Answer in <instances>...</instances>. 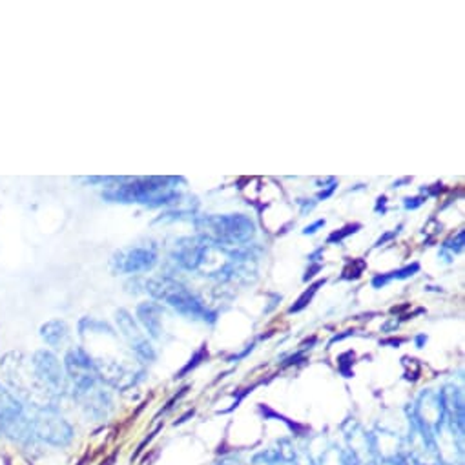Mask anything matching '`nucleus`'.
Returning <instances> with one entry per match:
<instances>
[{
	"label": "nucleus",
	"instance_id": "1",
	"mask_svg": "<svg viewBox=\"0 0 465 465\" xmlns=\"http://www.w3.org/2000/svg\"><path fill=\"white\" fill-rule=\"evenodd\" d=\"M183 179L177 177H123L121 183L104 188L103 199L110 203L132 204L139 203L150 208L175 203L179 192L175 190L177 183Z\"/></svg>",
	"mask_w": 465,
	"mask_h": 465
},
{
	"label": "nucleus",
	"instance_id": "2",
	"mask_svg": "<svg viewBox=\"0 0 465 465\" xmlns=\"http://www.w3.org/2000/svg\"><path fill=\"white\" fill-rule=\"evenodd\" d=\"M195 226L203 240L212 245L236 247L247 243L256 234V224L243 213L230 215H203L195 219Z\"/></svg>",
	"mask_w": 465,
	"mask_h": 465
},
{
	"label": "nucleus",
	"instance_id": "3",
	"mask_svg": "<svg viewBox=\"0 0 465 465\" xmlns=\"http://www.w3.org/2000/svg\"><path fill=\"white\" fill-rule=\"evenodd\" d=\"M146 292L157 300L168 303L172 309H175L179 314L186 316L188 320H204L208 316H213L208 312V309L203 305V302L190 292L184 285L177 283L170 278H152L144 283Z\"/></svg>",
	"mask_w": 465,
	"mask_h": 465
},
{
	"label": "nucleus",
	"instance_id": "4",
	"mask_svg": "<svg viewBox=\"0 0 465 465\" xmlns=\"http://www.w3.org/2000/svg\"><path fill=\"white\" fill-rule=\"evenodd\" d=\"M0 432L26 445L35 441L30 427V407L0 381Z\"/></svg>",
	"mask_w": 465,
	"mask_h": 465
},
{
	"label": "nucleus",
	"instance_id": "5",
	"mask_svg": "<svg viewBox=\"0 0 465 465\" xmlns=\"http://www.w3.org/2000/svg\"><path fill=\"white\" fill-rule=\"evenodd\" d=\"M30 427L35 441L54 447H66L75 436L72 423L61 414L57 405L30 407Z\"/></svg>",
	"mask_w": 465,
	"mask_h": 465
},
{
	"label": "nucleus",
	"instance_id": "6",
	"mask_svg": "<svg viewBox=\"0 0 465 465\" xmlns=\"http://www.w3.org/2000/svg\"><path fill=\"white\" fill-rule=\"evenodd\" d=\"M32 371L39 385L55 401L70 394V381L64 371V363L52 349H39L30 356Z\"/></svg>",
	"mask_w": 465,
	"mask_h": 465
},
{
	"label": "nucleus",
	"instance_id": "7",
	"mask_svg": "<svg viewBox=\"0 0 465 465\" xmlns=\"http://www.w3.org/2000/svg\"><path fill=\"white\" fill-rule=\"evenodd\" d=\"M411 423L430 436L445 423V412L440 392L425 391L420 394L416 405L411 411Z\"/></svg>",
	"mask_w": 465,
	"mask_h": 465
},
{
	"label": "nucleus",
	"instance_id": "8",
	"mask_svg": "<svg viewBox=\"0 0 465 465\" xmlns=\"http://www.w3.org/2000/svg\"><path fill=\"white\" fill-rule=\"evenodd\" d=\"M112 271L115 274H143L157 265V252L153 247H128L112 256Z\"/></svg>",
	"mask_w": 465,
	"mask_h": 465
},
{
	"label": "nucleus",
	"instance_id": "9",
	"mask_svg": "<svg viewBox=\"0 0 465 465\" xmlns=\"http://www.w3.org/2000/svg\"><path fill=\"white\" fill-rule=\"evenodd\" d=\"M115 323H117V329H119L121 336L124 338V341L132 349L134 356L137 360H141L143 363H152L157 354H155L152 343L148 341V338L141 332V329L135 323V320L132 318V314L126 309H119L115 312Z\"/></svg>",
	"mask_w": 465,
	"mask_h": 465
},
{
	"label": "nucleus",
	"instance_id": "10",
	"mask_svg": "<svg viewBox=\"0 0 465 465\" xmlns=\"http://www.w3.org/2000/svg\"><path fill=\"white\" fill-rule=\"evenodd\" d=\"M371 443H372V452L378 463H398L405 454V440L400 438L398 434L378 429L371 434Z\"/></svg>",
	"mask_w": 465,
	"mask_h": 465
},
{
	"label": "nucleus",
	"instance_id": "11",
	"mask_svg": "<svg viewBox=\"0 0 465 465\" xmlns=\"http://www.w3.org/2000/svg\"><path fill=\"white\" fill-rule=\"evenodd\" d=\"M74 400L79 401L84 414L92 420H106L108 414L112 412V405H114L112 396L106 391V385L103 381H99L97 385L90 387L84 392L75 394Z\"/></svg>",
	"mask_w": 465,
	"mask_h": 465
},
{
	"label": "nucleus",
	"instance_id": "12",
	"mask_svg": "<svg viewBox=\"0 0 465 465\" xmlns=\"http://www.w3.org/2000/svg\"><path fill=\"white\" fill-rule=\"evenodd\" d=\"M345 438L349 445L347 454L354 460L356 465H376L371 434L365 432L360 423L351 421L349 427H345Z\"/></svg>",
	"mask_w": 465,
	"mask_h": 465
},
{
	"label": "nucleus",
	"instance_id": "13",
	"mask_svg": "<svg viewBox=\"0 0 465 465\" xmlns=\"http://www.w3.org/2000/svg\"><path fill=\"white\" fill-rule=\"evenodd\" d=\"M208 254V242L203 238H183L177 242L173 260L186 271H195Z\"/></svg>",
	"mask_w": 465,
	"mask_h": 465
},
{
	"label": "nucleus",
	"instance_id": "14",
	"mask_svg": "<svg viewBox=\"0 0 465 465\" xmlns=\"http://www.w3.org/2000/svg\"><path fill=\"white\" fill-rule=\"evenodd\" d=\"M39 336L50 349H61L70 340V325L64 320H50L39 327Z\"/></svg>",
	"mask_w": 465,
	"mask_h": 465
},
{
	"label": "nucleus",
	"instance_id": "15",
	"mask_svg": "<svg viewBox=\"0 0 465 465\" xmlns=\"http://www.w3.org/2000/svg\"><path fill=\"white\" fill-rule=\"evenodd\" d=\"M139 323L144 327V331L150 334L153 340L163 338V320H161V307L155 303H141L135 309Z\"/></svg>",
	"mask_w": 465,
	"mask_h": 465
},
{
	"label": "nucleus",
	"instance_id": "16",
	"mask_svg": "<svg viewBox=\"0 0 465 465\" xmlns=\"http://www.w3.org/2000/svg\"><path fill=\"white\" fill-rule=\"evenodd\" d=\"M420 271V265L418 263H412V265H407L400 271H394V272H389V274H378L374 280H372V287L374 289H381L385 287L389 282L392 280H409L412 278L416 272Z\"/></svg>",
	"mask_w": 465,
	"mask_h": 465
},
{
	"label": "nucleus",
	"instance_id": "17",
	"mask_svg": "<svg viewBox=\"0 0 465 465\" xmlns=\"http://www.w3.org/2000/svg\"><path fill=\"white\" fill-rule=\"evenodd\" d=\"M325 285V280H320L318 283H314L312 287H309L300 298H298V302L291 307V312H300V311H303L311 302H312V298H314V294L320 291V287H323Z\"/></svg>",
	"mask_w": 465,
	"mask_h": 465
},
{
	"label": "nucleus",
	"instance_id": "18",
	"mask_svg": "<svg viewBox=\"0 0 465 465\" xmlns=\"http://www.w3.org/2000/svg\"><path fill=\"white\" fill-rule=\"evenodd\" d=\"M361 228V224L360 223H354V224H347V226H343L341 230H336V232H332V234L329 236V240H327V243L329 245H334V243H341L345 238H349V236H352V234H356V232Z\"/></svg>",
	"mask_w": 465,
	"mask_h": 465
},
{
	"label": "nucleus",
	"instance_id": "19",
	"mask_svg": "<svg viewBox=\"0 0 465 465\" xmlns=\"http://www.w3.org/2000/svg\"><path fill=\"white\" fill-rule=\"evenodd\" d=\"M365 267H367V265L363 263V265H360L358 269H354V260H352V262H349V265L345 267L341 278H343V280H358V278L361 276V272L365 271Z\"/></svg>",
	"mask_w": 465,
	"mask_h": 465
},
{
	"label": "nucleus",
	"instance_id": "20",
	"mask_svg": "<svg viewBox=\"0 0 465 465\" xmlns=\"http://www.w3.org/2000/svg\"><path fill=\"white\" fill-rule=\"evenodd\" d=\"M463 230H460L456 236H452L449 242H445V249L454 251V252H461L463 251Z\"/></svg>",
	"mask_w": 465,
	"mask_h": 465
},
{
	"label": "nucleus",
	"instance_id": "21",
	"mask_svg": "<svg viewBox=\"0 0 465 465\" xmlns=\"http://www.w3.org/2000/svg\"><path fill=\"white\" fill-rule=\"evenodd\" d=\"M423 203H425V197H407L405 203H403V206H405L407 210H416V208H420Z\"/></svg>",
	"mask_w": 465,
	"mask_h": 465
},
{
	"label": "nucleus",
	"instance_id": "22",
	"mask_svg": "<svg viewBox=\"0 0 465 465\" xmlns=\"http://www.w3.org/2000/svg\"><path fill=\"white\" fill-rule=\"evenodd\" d=\"M400 230H401V226H398V228H396V230H392V232H387V234H385V236H381V238H380V240L376 242V245H374V247H381V245H385L387 242H391L392 238H396V236H398V232H400Z\"/></svg>",
	"mask_w": 465,
	"mask_h": 465
},
{
	"label": "nucleus",
	"instance_id": "23",
	"mask_svg": "<svg viewBox=\"0 0 465 465\" xmlns=\"http://www.w3.org/2000/svg\"><path fill=\"white\" fill-rule=\"evenodd\" d=\"M323 226H325V219H320V221H316L314 224L307 226V228L303 230V234H305V236H312V234H316L318 228H323Z\"/></svg>",
	"mask_w": 465,
	"mask_h": 465
},
{
	"label": "nucleus",
	"instance_id": "24",
	"mask_svg": "<svg viewBox=\"0 0 465 465\" xmlns=\"http://www.w3.org/2000/svg\"><path fill=\"white\" fill-rule=\"evenodd\" d=\"M336 186H338V183L334 181V183H331L329 186H327V190H322L320 193H318V199L322 201V199H327V197H331L332 195V192L336 190Z\"/></svg>",
	"mask_w": 465,
	"mask_h": 465
},
{
	"label": "nucleus",
	"instance_id": "25",
	"mask_svg": "<svg viewBox=\"0 0 465 465\" xmlns=\"http://www.w3.org/2000/svg\"><path fill=\"white\" fill-rule=\"evenodd\" d=\"M378 213H385L387 212V197L381 195L378 197V203H376V208H374Z\"/></svg>",
	"mask_w": 465,
	"mask_h": 465
},
{
	"label": "nucleus",
	"instance_id": "26",
	"mask_svg": "<svg viewBox=\"0 0 465 465\" xmlns=\"http://www.w3.org/2000/svg\"><path fill=\"white\" fill-rule=\"evenodd\" d=\"M320 271H322V265H320V263H316L312 269H309V271H307V274L303 276V282L307 283V282H309V280H312V278L316 276V272H320Z\"/></svg>",
	"mask_w": 465,
	"mask_h": 465
},
{
	"label": "nucleus",
	"instance_id": "27",
	"mask_svg": "<svg viewBox=\"0 0 465 465\" xmlns=\"http://www.w3.org/2000/svg\"><path fill=\"white\" fill-rule=\"evenodd\" d=\"M298 203H300V204H302V212H303V213H307V212H311V210H312V208H314V206H316V201H312V203H305V199H300V201H298Z\"/></svg>",
	"mask_w": 465,
	"mask_h": 465
},
{
	"label": "nucleus",
	"instance_id": "28",
	"mask_svg": "<svg viewBox=\"0 0 465 465\" xmlns=\"http://www.w3.org/2000/svg\"><path fill=\"white\" fill-rule=\"evenodd\" d=\"M425 341H427V338H425V336H418V338H416V343H418V347H421Z\"/></svg>",
	"mask_w": 465,
	"mask_h": 465
},
{
	"label": "nucleus",
	"instance_id": "29",
	"mask_svg": "<svg viewBox=\"0 0 465 465\" xmlns=\"http://www.w3.org/2000/svg\"><path fill=\"white\" fill-rule=\"evenodd\" d=\"M292 465H296V463H292Z\"/></svg>",
	"mask_w": 465,
	"mask_h": 465
}]
</instances>
